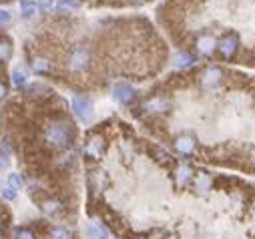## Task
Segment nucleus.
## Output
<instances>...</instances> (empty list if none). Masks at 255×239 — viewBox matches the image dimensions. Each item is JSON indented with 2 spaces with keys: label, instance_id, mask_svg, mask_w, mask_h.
Instances as JSON below:
<instances>
[{
  "label": "nucleus",
  "instance_id": "obj_4",
  "mask_svg": "<svg viewBox=\"0 0 255 239\" xmlns=\"http://www.w3.org/2000/svg\"><path fill=\"white\" fill-rule=\"evenodd\" d=\"M111 93H113V99H115L117 103L127 105V107H131V105L137 101V97H139L137 89H135V87H133L129 81L115 83V85L111 87Z\"/></svg>",
  "mask_w": 255,
  "mask_h": 239
},
{
  "label": "nucleus",
  "instance_id": "obj_9",
  "mask_svg": "<svg viewBox=\"0 0 255 239\" xmlns=\"http://www.w3.org/2000/svg\"><path fill=\"white\" fill-rule=\"evenodd\" d=\"M195 50L201 56H211L217 50V38L213 34H209V32L197 34V38H195Z\"/></svg>",
  "mask_w": 255,
  "mask_h": 239
},
{
  "label": "nucleus",
  "instance_id": "obj_5",
  "mask_svg": "<svg viewBox=\"0 0 255 239\" xmlns=\"http://www.w3.org/2000/svg\"><path fill=\"white\" fill-rule=\"evenodd\" d=\"M71 111L79 121L91 123V119H93V99L89 95H75L73 103H71Z\"/></svg>",
  "mask_w": 255,
  "mask_h": 239
},
{
  "label": "nucleus",
  "instance_id": "obj_11",
  "mask_svg": "<svg viewBox=\"0 0 255 239\" xmlns=\"http://www.w3.org/2000/svg\"><path fill=\"white\" fill-rule=\"evenodd\" d=\"M191 187H193L195 193H199V195H207L211 191V187H213V179L207 173H195L193 181H191Z\"/></svg>",
  "mask_w": 255,
  "mask_h": 239
},
{
  "label": "nucleus",
  "instance_id": "obj_7",
  "mask_svg": "<svg viewBox=\"0 0 255 239\" xmlns=\"http://www.w3.org/2000/svg\"><path fill=\"white\" fill-rule=\"evenodd\" d=\"M217 50L225 61H233L239 50V36L235 32H227L221 40H217Z\"/></svg>",
  "mask_w": 255,
  "mask_h": 239
},
{
  "label": "nucleus",
  "instance_id": "obj_1",
  "mask_svg": "<svg viewBox=\"0 0 255 239\" xmlns=\"http://www.w3.org/2000/svg\"><path fill=\"white\" fill-rule=\"evenodd\" d=\"M22 67L44 83L87 91L145 81L165 61L161 40L143 18H105L87 22L73 10L54 6L22 22L18 30Z\"/></svg>",
  "mask_w": 255,
  "mask_h": 239
},
{
  "label": "nucleus",
  "instance_id": "obj_3",
  "mask_svg": "<svg viewBox=\"0 0 255 239\" xmlns=\"http://www.w3.org/2000/svg\"><path fill=\"white\" fill-rule=\"evenodd\" d=\"M14 50H16V38L10 32V26L0 24V173L10 165L8 153L4 149V139H2V107L14 91L12 87Z\"/></svg>",
  "mask_w": 255,
  "mask_h": 239
},
{
  "label": "nucleus",
  "instance_id": "obj_12",
  "mask_svg": "<svg viewBox=\"0 0 255 239\" xmlns=\"http://www.w3.org/2000/svg\"><path fill=\"white\" fill-rule=\"evenodd\" d=\"M195 63V54L193 52H189V50H181L177 56H175V67L181 69V71H187L191 69Z\"/></svg>",
  "mask_w": 255,
  "mask_h": 239
},
{
  "label": "nucleus",
  "instance_id": "obj_8",
  "mask_svg": "<svg viewBox=\"0 0 255 239\" xmlns=\"http://www.w3.org/2000/svg\"><path fill=\"white\" fill-rule=\"evenodd\" d=\"M173 149L181 157H191L197 151V139L191 135H179L173 139Z\"/></svg>",
  "mask_w": 255,
  "mask_h": 239
},
{
  "label": "nucleus",
  "instance_id": "obj_2",
  "mask_svg": "<svg viewBox=\"0 0 255 239\" xmlns=\"http://www.w3.org/2000/svg\"><path fill=\"white\" fill-rule=\"evenodd\" d=\"M2 139L22 189L42 219H73L79 129L69 103L48 83L28 81L2 107Z\"/></svg>",
  "mask_w": 255,
  "mask_h": 239
},
{
  "label": "nucleus",
  "instance_id": "obj_10",
  "mask_svg": "<svg viewBox=\"0 0 255 239\" xmlns=\"http://www.w3.org/2000/svg\"><path fill=\"white\" fill-rule=\"evenodd\" d=\"M221 83H223V71H221L219 67H209V69L201 75V85H203V89H207V91L217 89Z\"/></svg>",
  "mask_w": 255,
  "mask_h": 239
},
{
  "label": "nucleus",
  "instance_id": "obj_6",
  "mask_svg": "<svg viewBox=\"0 0 255 239\" xmlns=\"http://www.w3.org/2000/svg\"><path fill=\"white\" fill-rule=\"evenodd\" d=\"M12 225H14L12 209L0 197V239H12Z\"/></svg>",
  "mask_w": 255,
  "mask_h": 239
}]
</instances>
